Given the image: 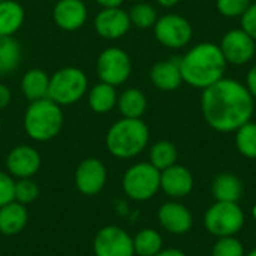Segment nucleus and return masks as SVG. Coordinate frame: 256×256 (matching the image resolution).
Segmentation results:
<instances>
[{
	"label": "nucleus",
	"instance_id": "nucleus-1",
	"mask_svg": "<svg viewBox=\"0 0 256 256\" xmlns=\"http://www.w3.org/2000/svg\"><path fill=\"white\" fill-rule=\"evenodd\" d=\"M201 110L206 123L212 129L230 134L250 122L255 99L243 82L224 76L202 90Z\"/></svg>",
	"mask_w": 256,
	"mask_h": 256
},
{
	"label": "nucleus",
	"instance_id": "nucleus-2",
	"mask_svg": "<svg viewBox=\"0 0 256 256\" xmlns=\"http://www.w3.org/2000/svg\"><path fill=\"white\" fill-rule=\"evenodd\" d=\"M226 66L228 63L220 51V46L213 42L196 44L180 57L183 82L200 90H204L222 80Z\"/></svg>",
	"mask_w": 256,
	"mask_h": 256
},
{
	"label": "nucleus",
	"instance_id": "nucleus-3",
	"mask_svg": "<svg viewBox=\"0 0 256 256\" xmlns=\"http://www.w3.org/2000/svg\"><path fill=\"white\" fill-rule=\"evenodd\" d=\"M150 132L141 118H126L116 122L106 132V148L118 159L138 156L148 144Z\"/></svg>",
	"mask_w": 256,
	"mask_h": 256
},
{
	"label": "nucleus",
	"instance_id": "nucleus-4",
	"mask_svg": "<svg viewBox=\"0 0 256 256\" xmlns=\"http://www.w3.org/2000/svg\"><path fill=\"white\" fill-rule=\"evenodd\" d=\"M26 134L39 142L56 138L63 128V111L50 98L30 102L24 114Z\"/></svg>",
	"mask_w": 256,
	"mask_h": 256
},
{
	"label": "nucleus",
	"instance_id": "nucleus-5",
	"mask_svg": "<svg viewBox=\"0 0 256 256\" xmlns=\"http://www.w3.org/2000/svg\"><path fill=\"white\" fill-rule=\"evenodd\" d=\"M87 75L78 68H62L50 76L48 98L60 106L78 102L87 92Z\"/></svg>",
	"mask_w": 256,
	"mask_h": 256
},
{
	"label": "nucleus",
	"instance_id": "nucleus-6",
	"mask_svg": "<svg viewBox=\"0 0 256 256\" xmlns=\"http://www.w3.org/2000/svg\"><path fill=\"white\" fill-rule=\"evenodd\" d=\"M160 189V171L150 162L132 165L123 176V190L134 201H148Z\"/></svg>",
	"mask_w": 256,
	"mask_h": 256
},
{
	"label": "nucleus",
	"instance_id": "nucleus-7",
	"mask_svg": "<svg viewBox=\"0 0 256 256\" xmlns=\"http://www.w3.org/2000/svg\"><path fill=\"white\" fill-rule=\"evenodd\" d=\"M244 225V213L237 202L216 201L204 214V226L214 237H231Z\"/></svg>",
	"mask_w": 256,
	"mask_h": 256
},
{
	"label": "nucleus",
	"instance_id": "nucleus-8",
	"mask_svg": "<svg viewBox=\"0 0 256 256\" xmlns=\"http://www.w3.org/2000/svg\"><path fill=\"white\" fill-rule=\"evenodd\" d=\"M96 70L102 82L116 87L129 80L132 72V62L126 51L117 46H111L99 54Z\"/></svg>",
	"mask_w": 256,
	"mask_h": 256
},
{
	"label": "nucleus",
	"instance_id": "nucleus-9",
	"mask_svg": "<svg viewBox=\"0 0 256 256\" xmlns=\"http://www.w3.org/2000/svg\"><path fill=\"white\" fill-rule=\"evenodd\" d=\"M154 38L166 48H183L194 36V28L189 20L178 14H165L158 18L153 26Z\"/></svg>",
	"mask_w": 256,
	"mask_h": 256
},
{
	"label": "nucleus",
	"instance_id": "nucleus-10",
	"mask_svg": "<svg viewBox=\"0 0 256 256\" xmlns=\"http://www.w3.org/2000/svg\"><path fill=\"white\" fill-rule=\"evenodd\" d=\"M220 51L228 64L243 66L249 63L256 52V40L242 27L231 28L222 36Z\"/></svg>",
	"mask_w": 256,
	"mask_h": 256
},
{
	"label": "nucleus",
	"instance_id": "nucleus-11",
	"mask_svg": "<svg viewBox=\"0 0 256 256\" xmlns=\"http://www.w3.org/2000/svg\"><path fill=\"white\" fill-rule=\"evenodd\" d=\"M93 252L96 256H135L134 240L124 230L108 225L94 236Z\"/></svg>",
	"mask_w": 256,
	"mask_h": 256
},
{
	"label": "nucleus",
	"instance_id": "nucleus-12",
	"mask_svg": "<svg viewBox=\"0 0 256 256\" xmlns=\"http://www.w3.org/2000/svg\"><path fill=\"white\" fill-rule=\"evenodd\" d=\"M106 183V168L96 158H87L75 170V186L86 196L98 195Z\"/></svg>",
	"mask_w": 256,
	"mask_h": 256
},
{
	"label": "nucleus",
	"instance_id": "nucleus-13",
	"mask_svg": "<svg viewBox=\"0 0 256 256\" xmlns=\"http://www.w3.org/2000/svg\"><path fill=\"white\" fill-rule=\"evenodd\" d=\"M130 26L129 14L122 8H104L94 20V30L104 39H120Z\"/></svg>",
	"mask_w": 256,
	"mask_h": 256
},
{
	"label": "nucleus",
	"instance_id": "nucleus-14",
	"mask_svg": "<svg viewBox=\"0 0 256 256\" xmlns=\"http://www.w3.org/2000/svg\"><path fill=\"white\" fill-rule=\"evenodd\" d=\"M6 168L12 177L32 178L40 168V154L30 146H18L9 152Z\"/></svg>",
	"mask_w": 256,
	"mask_h": 256
},
{
	"label": "nucleus",
	"instance_id": "nucleus-15",
	"mask_svg": "<svg viewBox=\"0 0 256 256\" xmlns=\"http://www.w3.org/2000/svg\"><path fill=\"white\" fill-rule=\"evenodd\" d=\"M158 219L165 231L177 236L186 234L194 224L192 213L180 202H165L158 212Z\"/></svg>",
	"mask_w": 256,
	"mask_h": 256
},
{
	"label": "nucleus",
	"instance_id": "nucleus-16",
	"mask_svg": "<svg viewBox=\"0 0 256 256\" xmlns=\"http://www.w3.org/2000/svg\"><path fill=\"white\" fill-rule=\"evenodd\" d=\"M52 18L60 28L75 32L87 20V6L82 0H58L54 6Z\"/></svg>",
	"mask_w": 256,
	"mask_h": 256
},
{
	"label": "nucleus",
	"instance_id": "nucleus-17",
	"mask_svg": "<svg viewBox=\"0 0 256 256\" xmlns=\"http://www.w3.org/2000/svg\"><path fill=\"white\" fill-rule=\"evenodd\" d=\"M160 189L171 198H183L194 189V176L183 165H172L160 171Z\"/></svg>",
	"mask_w": 256,
	"mask_h": 256
},
{
	"label": "nucleus",
	"instance_id": "nucleus-18",
	"mask_svg": "<svg viewBox=\"0 0 256 256\" xmlns=\"http://www.w3.org/2000/svg\"><path fill=\"white\" fill-rule=\"evenodd\" d=\"M150 80L153 86L162 92L177 90L183 82L180 72V57L154 63L150 69Z\"/></svg>",
	"mask_w": 256,
	"mask_h": 256
},
{
	"label": "nucleus",
	"instance_id": "nucleus-19",
	"mask_svg": "<svg viewBox=\"0 0 256 256\" xmlns=\"http://www.w3.org/2000/svg\"><path fill=\"white\" fill-rule=\"evenodd\" d=\"M27 210L26 206L12 201L0 207V232L3 236H16L27 225Z\"/></svg>",
	"mask_w": 256,
	"mask_h": 256
},
{
	"label": "nucleus",
	"instance_id": "nucleus-20",
	"mask_svg": "<svg viewBox=\"0 0 256 256\" xmlns=\"http://www.w3.org/2000/svg\"><path fill=\"white\" fill-rule=\"evenodd\" d=\"M212 194L216 201L238 202L243 195V183L237 176L231 172H224L213 180Z\"/></svg>",
	"mask_w": 256,
	"mask_h": 256
},
{
	"label": "nucleus",
	"instance_id": "nucleus-21",
	"mask_svg": "<svg viewBox=\"0 0 256 256\" xmlns=\"http://www.w3.org/2000/svg\"><path fill=\"white\" fill-rule=\"evenodd\" d=\"M21 90L30 102L48 98V90H50L48 74L42 69H28L21 80Z\"/></svg>",
	"mask_w": 256,
	"mask_h": 256
},
{
	"label": "nucleus",
	"instance_id": "nucleus-22",
	"mask_svg": "<svg viewBox=\"0 0 256 256\" xmlns=\"http://www.w3.org/2000/svg\"><path fill=\"white\" fill-rule=\"evenodd\" d=\"M24 24V8L15 0L0 2V36H14Z\"/></svg>",
	"mask_w": 256,
	"mask_h": 256
},
{
	"label": "nucleus",
	"instance_id": "nucleus-23",
	"mask_svg": "<svg viewBox=\"0 0 256 256\" xmlns=\"http://www.w3.org/2000/svg\"><path fill=\"white\" fill-rule=\"evenodd\" d=\"M21 45L14 36H0V76L15 72L21 64Z\"/></svg>",
	"mask_w": 256,
	"mask_h": 256
},
{
	"label": "nucleus",
	"instance_id": "nucleus-24",
	"mask_svg": "<svg viewBox=\"0 0 256 256\" xmlns=\"http://www.w3.org/2000/svg\"><path fill=\"white\" fill-rule=\"evenodd\" d=\"M117 106L126 118H141L147 110V98L138 88H128L117 98Z\"/></svg>",
	"mask_w": 256,
	"mask_h": 256
},
{
	"label": "nucleus",
	"instance_id": "nucleus-25",
	"mask_svg": "<svg viewBox=\"0 0 256 256\" xmlns=\"http://www.w3.org/2000/svg\"><path fill=\"white\" fill-rule=\"evenodd\" d=\"M117 98L116 87L100 81L88 93V106L98 114H105L117 105Z\"/></svg>",
	"mask_w": 256,
	"mask_h": 256
},
{
	"label": "nucleus",
	"instance_id": "nucleus-26",
	"mask_svg": "<svg viewBox=\"0 0 256 256\" xmlns=\"http://www.w3.org/2000/svg\"><path fill=\"white\" fill-rule=\"evenodd\" d=\"M134 250L138 256H154L162 250V236L154 230H142L134 238Z\"/></svg>",
	"mask_w": 256,
	"mask_h": 256
},
{
	"label": "nucleus",
	"instance_id": "nucleus-27",
	"mask_svg": "<svg viewBox=\"0 0 256 256\" xmlns=\"http://www.w3.org/2000/svg\"><path fill=\"white\" fill-rule=\"evenodd\" d=\"M177 162V148L171 141H158L150 148V164L164 171Z\"/></svg>",
	"mask_w": 256,
	"mask_h": 256
},
{
	"label": "nucleus",
	"instance_id": "nucleus-28",
	"mask_svg": "<svg viewBox=\"0 0 256 256\" xmlns=\"http://www.w3.org/2000/svg\"><path fill=\"white\" fill-rule=\"evenodd\" d=\"M236 146L244 158L256 159V123L248 122L236 130Z\"/></svg>",
	"mask_w": 256,
	"mask_h": 256
},
{
	"label": "nucleus",
	"instance_id": "nucleus-29",
	"mask_svg": "<svg viewBox=\"0 0 256 256\" xmlns=\"http://www.w3.org/2000/svg\"><path fill=\"white\" fill-rule=\"evenodd\" d=\"M128 14H129L130 24L138 28H152L159 18L154 6H152L147 2L135 3Z\"/></svg>",
	"mask_w": 256,
	"mask_h": 256
},
{
	"label": "nucleus",
	"instance_id": "nucleus-30",
	"mask_svg": "<svg viewBox=\"0 0 256 256\" xmlns=\"http://www.w3.org/2000/svg\"><path fill=\"white\" fill-rule=\"evenodd\" d=\"M39 195V188L32 178H18L15 182V190H14V198L16 202L27 206L32 204Z\"/></svg>",
	"mask_w": 256,
	"mask_h": 256
},
{
	"label": "nucleus",
	"instance_id": "nucleus-31",
	"mask_svg": "<svg viewBox=\"0 0 256 256\" xmlns=\"http://www.w3.org/2000/svg\"><path fill=\"white\" fill-rule=\"evenodd\" d=\"M212 256H244V248L234 236L220 237L213 246Z\"/></svg>",
	"mask_w": 256,
	"mask_h": 256
},
{
	"label": "nucleus",
	"instance_id": "nucleus-32",
	"mask_svg": "<svg viewBox=\"0 0 256 256\" xmlns=\"http://www.w3.org/2000/svg\"><path fill=\"white\" fill-rule=\"evenodd\" d=\"M250 6V0H216V9L226 18H240Z\"/></svg>",
	"mask_w": 256,
	"mask_h": 256
},
{
	"label": "nucleus",
	"instance_id": "nucleus-33",
	"mask_svg": "<svg viewBox=\"0 0 256 256\" xmlns=\"http://www.w3.org/2000/svg\"><path fill=\"white\" fill-rule=\"evenodd\" d=\"M14 190H15V182L12 176L0 171V207L15 201Z\"/></svg>",
	"mask_w": 256,
	"mask_h": 256
},
{
	"label": "nucleus",
	"instance_id": "nucleus-34",
	"mask_svg": "<svg viewBox=\"0 0 256 256\" xmlns=\"http://www.w3.org/2000/svg\"><path fill=\"white\" fill-rule=\"evenodd\" d=\"M240 20H242V28L256 40V3H250L246 12L240 16Z\"/></svg>",
	"mask_w": 256,
	"mask_h": 256
},
{
	"label": "nucleus",
	"instance_id": "nucleus-35",
	"mask_svg": "<svg viewBox=\"0 0 256 256\" xmlns=\"http://www.w3.org/2000/svg\"><path fill=\"white\" fill-rule=\"evenodd\" d=\"M246 88L249 90V93L252 94V98L256 100V64L252 66L246 75V82H244Z\"/></svg>",
	"mask_w": 256,
	"mask_h": 256
},
{
	"label": "nucleus",
	"instance_id": "nucleus-36",
	"mask_svg": "<svg viewBox=\"0 0 256 256\" xmlns=\"http://www.w3.org/2000/svg\"><path fill=\"white\" fill-rule=\"evenodd\" d=\"M10 99H12L10 90L4 84H0V110L6 108L9 105Z\"/></svg>",
	"mask_w": 256,
	"mask_h": 256
},
{
	"label": "nucleus",
	"instance_id": "nucleus-37",
	"mask_svg": "<svg viewBox=\"0 0 256 256\" xmlns=\"http://www.w3.org/2000/svg\"><path fill=\"white\" fill-rule=\"evenodd\" d=\"M102 8H120L124 0H96Z\"/></svg>",
	"mask_w": 256,
	"mask_h": 256
},
{
	"label": "nucleus",
	"instance_id": "nucleus-38",
	"mask_svg": "<svg viewBox=\"0 0 256 256\" xmlns=\"http://www.w3.org/2000/svg\"><path fill=\"white\" fill-rule=\"evenodd\" d=\"M154 256H186V254L178 249H162L158 255Z\"/></svg>",
	"mask_w": 256,
	"mask_h": 256
},
{
	"label": "nucleus",
	"instance_id": "nucleus-39",
	"mask_svg": "<svg viewBox=\"0 0 256 256\" xmlns=\"http://www.w3.org/2000/svg\"><path fill=\"white\" fill-rule=\"evenodd\" d=\"M156 2H158V4H160L162 8H166V9L174 8L180 3V0H156Z\"/></svg>",
	"mask_w": 256,
	"mask_h": 256
},
{
	"label": "nucleus",
	"instance_id": "nucleus-40",
	"mask_svg": "<svg viewBox=\"0 0 256 256\" xmlns=\"http://www.w3.org/2000/svg\"><path fill=\"white\" fill-rule=\"evenodd\" d=\"M246 256H256V249H255V250H252L250 254H248V255H246Z\"/></svg>",
	"mask_w": 256,
	"mask_h": 256
},
{
	"label": "nucleus",
	"instance_id": "nucleus-41",
	"mask_svg": "<svg viewBox=\"0 0 256 256\" xmlns=\"http://www.w3.org/2000/svg\"><path fill=\"white\" fill-rule=\"evenodd\" d=\"M252 213H254V218H255V219H256V204H255V206H254V210H252Z\"/></svg>",
	"mask_w": 256,
	"mask_h": 256
},
{
	"label": "nucleus",
	"instance_id": "nucleus-42",
	"mask_svg": "<svg viewBox=\"0 0 256 256\" xmlns=\"http://www.w3.org/2000/svg\"><path fill=\"white\" fill-rule=\"evenodd\" d=\"M130 2H134V3H141V2H146V0H130Z\"/></svg>",
	"mask_w": 256,
	"mask_h": 256
},
{
	"label": "nucleus",
	"instance_id": "nucleus-43",
	"mask_svg": "<svg viewBox=\"0 0 256 256\" xmlns=\"http://www.w3.org/2000/svg\"><path fill=\"white\" fill-rule=\"evenodd\" d=\"M0 2H3V0H0Z\"/></svg>",
	"mask_w": 256,
	"mask_h": 256
}]
</instances>
